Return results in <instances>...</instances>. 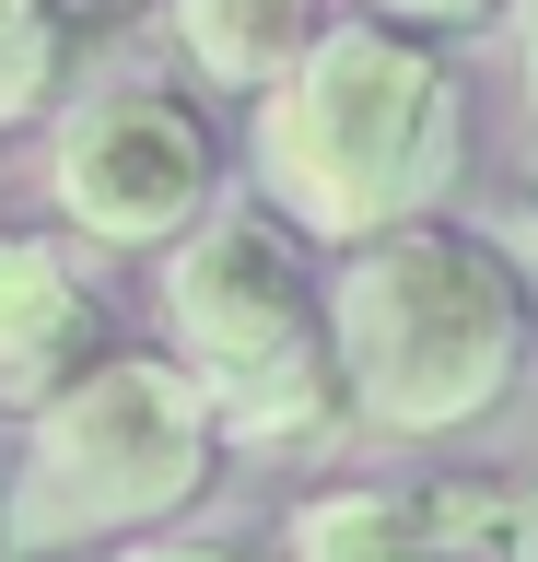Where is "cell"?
I'll list each match as a JSON object with an SVG mask.
<instances>
[{"mask_svg":"<svg viewBox=\"0 0 538 562\" xmlns=\"http://www.w3.org/2000/svg\"><path fill=\"white\" fill-rule=\"evenodd\" d=\"M457 165H468L457 35H422L363 0H340V24L270 94H247V188L282 200L317 246H363L410 211H445Z\"/></svg>","mask_w":538,"mask_h":562,"instance_id":"obj_1","label":"cell"},{"mask_svg":"<svg viewBox=\"0 0 538 562\" xmlns=\"http://www.w3.org/2000/svg\"><path fill=\"white\" fill-rule=\"evenodd\" d=\"M328 316L352 422L387 446L480 434L538 351V281L457 211H410L363 246H328Z\"/></svg>","mask_w":538,"mask_h":562,"instance_id":"obj_2","label":"cell"},{"mask_svg":"<svg viewBox=\"0 0 538 562\" xmlns=\"http://www.w3.org/2000/svg\"><path fill=\"white\" fill-rule=\"evenodd\" d=\"M234 422L199 386L176 340L141 351L117 340L106 363H82L59 398L12 422V469H0V562H82L129 551L152 527L199 516V492L222 481Z\"/></svg>","mask_w":538,"mask_h":562,"instance_id":"obj_3","label":"cell"},{"mask_svg":"<svg viewBox=\"0 0 538 562\" xmlns=\"http://www.w3.org/2000/svg\"><path fill=\"white\" fill-rule=\"evenodd\" d=\"M152 316L199 363V386L222 398L234 446L282 457V446H328L352 422L340 316H328V246L282 200L234 188L211 223H187L152 258Z\"/></svg>","mask_w":538,"mask_h":562,"instance_id":"obj_4","label":"cell"},{"mask_svg":"<svg viewBox=\"0 0 538 562\" xmlns=\"http://www.w3.org/2000/svg\"><path fill=\"white\" fill-rule=\"evenodd\" d=\"M222 200H234V140L211 130L199 94L152 70H106L47 117V211L106 258H164Z\"/></svg>","mask_w":538,"mask_h":562,"instance_id":"obj_5","label":"cell"},{"mask_svg":"<svg viewBox=\"0 0 538 562\" xmlns=\"http://www.w3.org/2000/svg\"><path fill=\"white\" fill-rule=\"evenodd\" d=\"M94 258L106 246L71 235V223L59 235H0V411L12 422L117 351V305L94 281Z\"/></svg>","mask_w":538,"mask_h":562,"instance_id":"obj_6","label":"cell"},{"mask_svg":"<svg viewBox=\"0 0 538 562\" xmlns=\"http://www.w3.org/2000/svg\"><path fill=\"white\" fill-rule=\"evenodd\" d=\"M515 492H445V481H328L282 516V562H515L503 527Z\"/></svg>","mask_w":538,"mask_h":562,"instance_id":"obj_7","label":"cell"},{"mask_svg":"<svg viewBox=\"0 0 538 562\" xmlns=\"http://www.w3.org/2000/svg\"><path fill=\"white\" fill-rule=\"evenodd\" d=\"M328 24H340V0H164V35L211 94H270Z\"/></svg>","mask_w":538,"mask_h":562,"instance_id":"obj_8","label":"cell"},{"mask_svg":"<svg viewBox=\"0 0 538 562\" xmlns=\"http://www.w3.org/2000/svg\"><path fill=\"white\" fill-rule=\"evenodd\" d=\"M71 0H0V140L71 105Z\"/></svg>","mask_w":538,"mask_h":562,"instance_id":"obj_9","label":"cell"},{"mask_svg":"<svg viewBox=\"0 0 538 562\" xmlns=\"http://www.w3.org/2000/svg\"><path fill=\"white\" fill-rule=\"evenodd\" d=\"M363 12H398L422 35H480V24H515V0H363Z\"/></svg>","mask_w":538,"mask_h":562,"instance_id":"obj_10","label":"cell"},{"mask_svg":"<svg viewBox=\"0 0 538 562\" xmlns=\"http://www.w3.org/2000/svg\"><path fill=\"white\" fill-rule=\"evenodd\" d=\"M106 562H257V551H234V539H187V527H152V539H129V551H106Z\"/></svg>","mask_w":538,"mask_h":562,"instance_id":"obj_11","label":"cell"},{"mask_svg":"<svg viewBox=\"0 0 538 562\" xmlns=\"http://www.w3.org/2000/svg\"><path fill=\"white\" fill-rule=\"evenodd\" d=\"M515 105H527V188H538V0H515Z\"/></svg>","mask_w":538,"mask_h":562,"instance_id":"obj_12","label":"cell"},{"mask_svg":"<svg viewBox=\"0 0 538 562\" xmlns=\"http://www.w3.org/2000/svg\"><path fill=\"white\" fill-rule=\"evenodd\" d=\"M503 527H515V562H538V481H515V504H503Z\"/></svg>","mask_w":538,"mask_h":562,"instance_id":"obj_13","label":"cell"}]
</instances>
